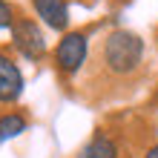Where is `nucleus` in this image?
Instances as JSON below:
<instances>
[{"mask_svg":"<svg viewBox=\"0 0 158 158\" xmlns=\"http://www.w3.org/2000/svg\"><path fill=\"white\" fill-rule=\"evenodd\" d=\"M144 60V40L129 29H115L106 35L104 43V63L112 75H129Z\"/></svg>","mask_w":158,"mask_h":158,"instance_id":"f257e3e1","label":"nucleus"},{"mask_svg":"<svg viewBox=\"0 0 158 158\" xmlns=\"http://www.w3.org/2000/svg\"><path fill=\"white\" fill-rule=\"evenodd\" d=\"M89 38L83 32H66L55 46V66L63 75H78V69L86 63Z\"/></svg>","mask_w":158,"mask_h":158,"instance_id":"f03ea898","label":"nucleus"},{"mask_svg":"<svg viewBox=\"0 0 158 158\" xmlns=\"http://www.w3.org/2000/svg\"><path fill=\"white\" fill-rule=\"evenodd\" d=\"M15 23V15H12V6L6 0H0V29H12Z\"/></svg>","mask_w":158,"mask_h":158,"instance_id":"6e6552de","label":"nucleus"},{"mask_svg":"<svg viewBox=\"0 0 158 158\" xmlns=\"http://www.w3.org/2000/svg\"><path fill=\"white\" fill-rule=\"evenodd\" d=\"M23 95V72L20 66L0 52V104H15Z\"/></svg>","mask_w":158,"mask_h":158,"instance_id":"20e7f679","label":"nucleus"},{"mask_svg":"<svg viewBox=\"0 0 158 158\" xmlns=\"http://www.w3.org/2000/svg\"><path fill=\"white\" fill-rule=\"evenodd\" d=\"M144 158H158V144H155V147H150V150L144 152Z\"/></svg>","mask_w":158,"mask_h":158,"instance_id":"1a4fd4ad","label":"nucleus"},{"mask_svg":"<svg viewBox=\"0 0 158 158\" xmlns=\"http://www.w3.org/2000/svg\"><path fill=\"white\" fill-rule=\"evenodd\" d=\"M12 43L26 60H40L46 55V38L32 17H15L12 23Z\"/></svg>","mask_w":158,"mask_h":158,"instance_id":"7ed1b4c3","label":"nucleus"},{"mask_svg":"<svg viewBox=\"0 0 158 158\" xmlns=\"http://www.w3.org/2000/svg\"><path fill=\"white\" fill-rule=\"evenodd\" d=\"M38 17L55 32H66L69 26V3L66 0H32Z\"/></svg>","mask_w":158,"mask_h":158,"instance_id":"39448f33","label":"nucleus"},{"mask_svg":"<svg viewBox=\"0 0 158 158\" xmlns=\"http://www.w3.org/2000/svg\"><path fill=\"white\" fill-rule=\"evenodd\" d=\"M26 127H29V121H26L20 112L0 115V144H3V141H12V138H17V135H23Z\"/></svg>","mask_w":158,"mask_h":158,"instance_id":"0eeeda50","label":"nucleus"},{"mask_svg":"<svg viewBox=\"0 0 158 158\" xmlns=\"http://www.w3.org/2000/svg\"><path fill=\"white\" fill-rule=\"evenodd\" d=\"M78 158H118V144L109 135L98 132L78 150Z\"/></svg>","mask_w":158,"mask_h":158,"instance_id":"423d86ee","label":"nucleus"}]
</instances>
